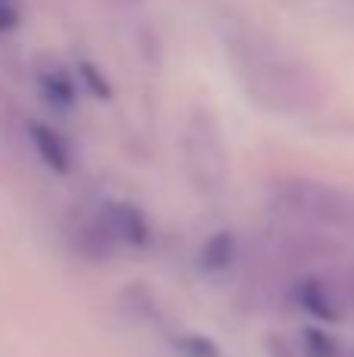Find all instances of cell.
I'll use <instances>...</instances> for the list:
<instances>
[{"mask_svg":"<svg viewBox=\"0 0 354 357\" xmlns=\"http://www.w3.org/2000/svg\"><path fill=\"white\" fill-rule=\"evenodd\" d=\"M13 25H16V6L13 0H0V31L13 29Z\"/></svg>","mask_w":354,"mask_h":357,"instance_id":"9c48e42d","label":"cell"},{"mask_svg":"<svg viewBox=\"0 0 354 357\" xmlns=\"http://www.w3.org/2000/svg\"><path fill=\"white\" fill-rule=\"evenodd\" d=\"M179 348L185 357H217V345H213L210 339H204V335H185V339L179 342Z\"/></svg>","mask_w":354,"mask_h":357,"instance_id":"ba28073f","label":"cell"},{"mask_svg":"<svg viewBox=\"0 0 354 357\" xmlns=\"http://www.w3.org/2000/svg\"><path fill=\"white\" fill-rule=\"evenodd\" d=\"M273 201L282 213L301 216L311 222H339L345 216V201L332 188L311 178H276L273 182Z\"/></svg>","mask_w":354,"mask_h":357,"instance_id":"7a4b0ae2","label":"cell"},{"mask_svg":"<svg viewBox=\"0 0 354 357\" xmlns=\"http://www.w3.org/2000/svg\"><path fill=\"white\" fill-rule=\"evenodd\" d=\"M336 342L320 329H305V357H336Z\"/></svg>","mask_w":354,"mask_h":357,"instance_id":"52a82bcc","label":"cell"},{"mask_svg":"<svg viewBox=\"0 0 354 357\" xmlns=\"http://www.w3.org/2000/svg\"><path fill=\"white\" fill-rule=\"evenodd\" d=\"M104 226L110 229L113 238H123L135 248H141L144 241H148V222H144V216L138 213L135 207H129V204H110L107 216H104Z\"/></svg>","mask_w":354,"mask_h":357,"instance_id":"3957f363","label":"cell"},{"mask_svg":"<svg viewBox=\"0 0 354 357\" xmlns=\"http://www.w3.org/2000/svg\"><path fill=\"white\" fill-rule=\"evenodd\" d=\"M242 75L248 79L251 98L263 100L273 110H292V98L298 94V73H295L292 60L282 50L261 44L251 38L245 44V60H242Z\"/></svg>","mask_w":354,"mask_h":357,"instance_id":"6da1fadb","label":"cell"},{"mask_svg":"<svg viewBox=\"0 0 354 357\" xmlns=\"http://www.w3.org/2000/svg\"><path fill=\"white\" fill-rule=\"evenodd\" d=\"M31 142H35V151L41 154V160L47 163V167H54L56 173H66V169H69V157H66L63 142L54 135V132L44 129V126H31Z\"/></svg>","mask_w":354,"mask_h":357,"instance_id":"277c9868","label":"cell"},{"mask_svg":"<svg viewBox=\"0 0 354 357\" xmlns=\"http://www.w3.org/2000/svg\"><path fill=\"white\" fill-rule=\"evenodd\" d=\"M301 304H305L314 317H320V320H336V317H339L336 307H332V301H330V295H326L317 282H305V285H301Z\"/></svg>","mask_w":354,"mask_h":357,"instance_id":"8992f818","label":"cell"},{"mask_svg":"<svg viewBox=\"0 0 354 357\" xmlns=\"http://www.w3.org/2000/svg\"><path fill=\"white\" fill-rule=\"evenodd\" d=\"M232 251H236V241H232V235H213L210 241L204 245V254H201V264L207 266V270H226V266L232 264Z\"/></svg>","mask_w":354,"mask_h":357,"instance_id":"5b68a950","label":"cell"}]
</instances>
